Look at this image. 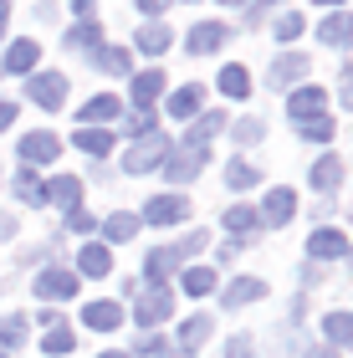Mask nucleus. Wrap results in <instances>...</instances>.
<instances>
[{
	"instance_id": "33",
	"label": "nucleus",
	"mask_w": 353,
	"mask_h": 358,
	"mask_svg": "<svg viewBox=\"0 0 353 358\" xmlns=\"http://www.w3.org/2000/svg\"><path fill=\"white\" fill-rule=\"evenodd\" d=\"M215 83H220V92H226V97H251V72H246V67H220Z\"/></svg>"
},
{
	"instance_id": "44",
	"label": "nucleus",
	"mask_w": 353,
	"mask_h": 358,
	"mask_svg": "<svg viewBox=\"0 0 353 358\" xmlns=\"http://www.w3.org/2000/svg\"><path fill=\"white\" fill-rule=\"evenodd\" d=\"M205 241H210L205 231H189V236L180 241V246H174V251H180V262H185V256H200V251H205Z\"/></svg>"
},
{
	"instance_id": "31",
	"label": "nucleus",
	"mask_w": 353,
	"mask_h": 358,
	"mask_svg": "<svg viewBox=\"0 0 353 358\" xmlns=\"http://www.w3.org/2000/svg\"><path fill=\"white\" fill-rule=\"evenodd\" d=\"M220 225H226L231 236H251V231H261V225H256V210H251V205H231L226 215H220Z\"/></svg>"
},
{
	"instance_id": "13",
	"label": "nucleus",
	"mask_w": 353,
	"mask_h": 358,
	"mask_svg": "<svg viewBox=\"0 0 353 358\" xmlns=\"http://www.w3.org/2000/svg\"><path fill=\"white\" fill-rule=\"evenodd\" d=\"M118 113H123L118 97H113V92H98V97H87V103H82V113H77V118H82V128H108Z\"/></svg>"
},
{
	"instance_id": "43",
	"label": "nucleus",
	"mask_w": 353,
	"mask_h": 358,
	"mask_svg": "<svg viewBox=\"0 0 353 358\" xmlns=\"http://www.w3.org/2000/svg\"><path fill=\"white\" fill-rule=\"evenodd\" d=\"M261 138H266V123H256V118L236 123V143H261Z\"/></svg>"
},
{
	"instance_id": "5",
	"label": "nucleus",
	"mask_w": 353,
	"mask_h": 358,
	"mask_svg": "<svg viewBox=\"0 0 353 358\" xmlns=\"http://www.w3.org/2000/svg\"><path fill=\"white\" fill-rule=\"evenodd\" d=\"M200 169H205V149H189V143H185V149H169L164 154V174L174 179V185H189Z\"/></svg>"
},
{
	"instance_id": "54",
	"label": "nucleus",
	"mask_w": 353,
	"mask_h": 358,
	"mask_svg": "<svg viewBox=\"0 0 353 358\" xmlns=\"http://www.w3.org/2000/svg\"><path fill=\"white\" fill-rule=\"evenodd\" d=\"M87 6H92V0H72V10H82V15H87Z\"/></svg>"
},
{
	"instance_id": "58",
	"label": "nucleus",
	"mask_w": 353,
	"mask_h": 358,
	"mask_svg": "<svg viewBox=\"0 0 353 358\" xmlns=\"http://www.w3.org/2000/svg\"><path fill=\"white\" fill-rule=\"evenodd\" d=\"M0 358H10V353H0Z\"/></svg>"
},
{
	"instance_id": "39",
	"label": "nucleus",
	"mask_w": 353,
	"mask_h": 358,
	"mask_svg": "<svg viewBox=\"0 0 353 358\" xmlns=\"http://www.w3.org/2000/svg\"><path fill=\"white\" fill-rule=\"evenodd\" d=\"M185 292H189V297L215 292V271H210V266H189V271H185Z\"/></svg>"
},
{
	"instance_id": "9",
	"label": "nucleus",
	"mask_w": 353,
	"mask_h": 358,
	"mask_svg": "<svg viewBox=\"0 0 353 358\" xmlns=\"http://www.w3.org/2000/svg\"><path fill=\"white\" fill-rule=\"evenodd\" d=\"M15 154L26 159V169H36V164H52V159L62 154V138H57V134H46V128H41V134H26V138H21V149H15Z\"/></svg>"
},
{
	"instance_id": "16",
	"label": "nucleus",
	"mask_w": 353,
	"mask_h": 358,
	"mask_svg": "<svg viewBox=\"0 0 353 358\" xmlns=\"http://www.w3.org/2000/svg\"><path fill=\"white\" fill-rule=\"evenodd\" d=\"M36 62H41V46H36V41H10V46H6V62H0V72L26 77Z\"/></svg>"
},
{
	"instance_id": "38",
	"label": "nucleus",
	"mask_w": 353,
	"mask_h": 358,
	"mask_svg": "<svg viewBox=\"0 0 353 358\" xmlns=\"http://www.w3.org/2000/svg\"><path fill=\"white\" fill-rule=\"evenodd\" d=\"M297 134L308 138V143H333V118H328V113H317V118L297 123Z\"/></svg>"
},
{
	"instance_id": "19",
	"label": "nucleus",
	"mask_w": 353,
	"mask_h": 358,
	"mask_svg": "<svg viewBox=\"0 0 353 358\" xmlns=\"http://www.w3.org/2000/svg\"><path fill=\"white\" fill-rule=\"evenodd\" d=\"M82 322L92 333H113V328H123V307L118 302H87L82 307Z\"/></svg>"
},
{
	"instance_id": "32",
	"label": "nucleus",
	"mask_w": 353,
	"mask_h": 358,
	"mask_svg": "<svg viewBox=\"0 0 353 358\" xmlns=\"http://www.w3.org/2000/svg\"><path fill=\"white\" fill-rule=\"evenodd\" d=\"M226 185L231 189H256V185H261V169L246 164V159H231V164H226Z\"/></svg>"
},
{
	"instance_id": "51",
	"label": "nucleus",
	"mask_w": 353,
	"mask_h": 358,
	"mask_svg": "<svg viewBox=\"0 0 353 358\" xmlns=\"http://www.w3.org/2000/svg\"><path fill=\"white\" fill-rule=\"evenodd\" d=\"M6 21H10V0H0V36H6Z\"/></svg>"
},
{
	"instance_id": "45",
	"label": "nucleus",
	"mask_w": 353,
	"mask_h": 358,
	"mask_svg": "<svg viewBox=\"0 0 353 358\" xmlns=\"http://www.w3.org/2000/svg\"><path fill=\"white\" fill-rule=\"evenodd\" d=\"M123 128H128V138H143V134H154V118H149V113H134Z\"/></svg>"
},
{
	"instance_id": "40",
	"label": "nucleus",
	"mask_w": 353,
	"mask_h": 358,
	"mask_svg": "<svg viewBox=\"0 0 353 358\" xmlns=\"http://www.w3.org/2000/svg\"><path fill=\"white\" fill-rule=\"evenodd\" d=\"M302 26H308V21H302V10H287V15H277V26H271V31H277V41L292 46L302 36Z\"/></svg>"
},
{
	"instance_id": "10",
	"label": "nucleus",
	"mask_w": 353,
	"mask_h": 358,
	"mask_svg": "<svg viewBox=\"0 0 353 358\" xmlns=\"http://www.w3.org/2000/svg\"><path fill=\"white\" fill-rule=\"evenodd\" d=\"M210 328H215V322L205 317V313L185 317V322H180V338H174V353H180V358H195V353L205 348V338H210Z\"/></svg>"
},
{
	"instance_id": "47",
	"label": "nucleus",
	"mask_w": 353,
	"mask_h": 358,
	"mask_svg": "<svg viewBox=\"0 0 353 358\" xmlns=\"http://www.w3.org/2000/svg\"><path fill=\"white\" fill-rule=\"evenodd\" d=\"M338 103L353 108V67H343V77H338Z\"/></svg>"
},
{
	"instance_id": "50",
	"label": "nucleus",
	"mask_w": 353,
	"mask_h": 358,
	"mask_svg": "<svg viewBox=\"0 0 353 358\" xmlns=\"http://www.w3.org/2000/svg\"><path fill=\"white\" fill-rule=\"evenodd\" d=\"M15 236V215H0V241H10Z\"/></svg>"
},
{
	"instance_id": "17",
	"label": "nucleus",
	"mask_w": 353,
	"mask_h": 358,
	"mask_svg": "<svg viewBox=\"0 0 353 358\" xmlns=\"http://www.w3.org/2000/svg\"><path fill=\"white\" fill-rule=\"evenodd\" d=\"M77 271H82V276H108V271H113V251H108L103 241H82V251H77Z\"/></svg>"
},
{
	"instance_id": "18",
	"label": "nucleus",
	"mask_w": 353,
	"mask_h": 358,
	"mask_svg": "<svg viewBox=\"0 0 353 358\" xmlns=\"http://www.w3.org/2000/svg\"><path fill=\"white\" fill-rule=\"evenodd\" d=\"M302 77H308V57H302V52H287V57L271 62V77H266V83H271V87H292V83H302Z\"/></svg>"
},
{
	"instance_id": "1",
	"label": "nucleus",
	"mask_w": 353,
	"mask_h": 358,
	"mask_svg": "<svg viewBox=\"0 0 353 358\" xmlns=\"http://www.w3.org/2000/svg\"><path fill=\"white\" fill-rule=\"evenodd\" d=\"M174 317V292L169 287H138L134 292V322L143 333H154L159 322H169Z\"/></svg>"
},
{
	"instance_id": "56",
	"label": "nucleus",
	"mask_w": 353,
	"mask_h": 358,
	"mask_svg": "<svg viewBox=\"0 0 353 358\" xmlns=\"http://www.w3.org/2000/svg\"><path fill=\"white\" fill-rule=\"evenodd\" d=\"M226 6H251V0H226Z\"/></svg>"
},
{
	"instance_id": "24",
	"label": "nucleus",
	"mask_w": 353,
	"mask_h": 358,
	"mask_svg": "<svg viewBox=\"0 0 353 358\" xmlns=\"http://www.w3.org/2000/svg\"><path fill=\"white\" fill-rule=\"evenodd\" d=\"M261 297H266V282H256V276H240V282H231L220 292L226 307H246V302H261Z\"/></svg>"
},
{
	"instance_id": "4",
	"label": "nucleus",
	"mask_w": 353,
	"mask_h": 358,
	"mask_svg": "<svg viewBox=\"0 0 353 358\" xmlns=\"http://www.w3.org/2000/svg\"><path fill=\"white\" fill-rule=\"evenodd\" d=\"M26 92H31V103H41V108H62L67 103V77L62 72H36V77H26Z\"/></svg>"
},
{
	"instance_id": "30",
	"label": "nucleus",
	"mask_w": 353,
	"mask_h": 358,
	"mask_svg": "<svg viewBox=\"0 0 353 358\" xmlns=\"http://www.w3.org/2000/svg\"><path fill=\"white\" fill-rule=\"evenodd\" d=\"M169 36H174V31H169L164 21H149V26L138 31L134 46H138V52H149V57H159V52H169Z\"/></svg>"
},
{
	"instance_id": "46",
	"label": "nucleus",
	"mask_w": 353,
	"mask_h": 358,
	"mask_svg": "<svg viewBox=\"0 0 353 358\" xmlns=\"http://www.w3.org/2000/svg\"><path fill=\"white\" fill-rule=\"evenodd\" d=\"M226 358H256L251 338H246V333H240V338H231V343H226Z\"/></svg>"
},
{
	"instance_id": "42",
	"label": "nucleus",
	"mask_w": 353,
	"mask_h": 358,
	"mask_svg": "<svg viewBox=\"0 0 353 358\" xmlns=\"http://www.w3.org/2000/svg\"><path fill=\"white\" fill-rule=\"evenodd\" d=\"M67 231H77V236H92V231H98V220H92L87 210L77 205V210H67Z\"/></svg>"
},
{
	"instance_id": "2",
	"label": "nucleus",
	"mask_w": 353,
	"mask_h": 358,
	"mask_svg": "<svg viewBox=\"0 0 353 358\" xmlns=\"http://www.w3.org/2000/svg\"><path fill=\"white\" fill-rule=\"evenodd\" d=\"M164 154H169V138L154 128V134H143V138H134V143H128L123 169H128V174H149V169H159V164H164Z\"/></svg>"
},
{
	"instance_id": "35",
	"label": "nucleus",
	"mask_w": 353,
	"mask_h": 358,
	"mask_svg": "<svg viewBox=\"0 0 353 358\" xmlns=\"http://www.w3.org/2000/svg\"><path fill=\"white\" fill-rule=\"evenodd\" d=\"M67 46H77V52H92V46H103V26L98 21H77L67 31Z\"/></svg>"
},
{
	"instance_id": "52",
	"label": "nucleus",
	"mask_w": 353,
	"mask_h": 358,
	"mask_svg": "<svg viewBox=\"0 0 353 358\" xmlns=\"http://www.w3.org/2000/svg\"><path fill=\"white\" fill-rule=\"evenodd\" d=\"M308 358H338V348H312Z\"/></svg>"
},
{
	"instance_id": "57",
	"label": "nucleus",
	"mask_w": 353,
	"mask_h": 358,
	"mask_svg": "<svg viewBox=\"0 0 353 358\" xmlns=\"http://www.w3.org/2000/svg\"><path fill=\"white\" fill-rule=\"evenodd\" d=\"M348 256H353V241H348Z\"/></svg>"
},
{
	"instance_id": "28",
	"label": "nucleus",
	"mask_w": 353,
	"mask_h": 358,
	"mask_svg": "<svg viewBox=\"0 0 353 358\" xmlns=\"http://www.w3.org/2000/svg\"><path fill=\"white\" fill-rule=\"evenodd\" d=\"M77 149H82V154H92V159H108V154H113V134H108V128H77Z\"/></svg>"
},
{
	"instance_id": "20",
	"label": "nucleus",
	"mask_w": 353,
	"mask_h": 358,
	"mask_svg": "<svg viewBox=\"0 0 353 358\" xmlns=\"http://www.w3.org/2000/svg\"><path fill=\"white\" fill-rule=\"evenodd\" d=\"M185 262H180V251H169V246H159V251H149V262H143V271H149V282L154 287H169V276L180 271Z\"/></svg>"
},
{
	"instance_id": "34",
	"label": "nucleus",
	"mask_w": 353,
	"mask_h": 358,
	"mask_svg": "<svg viewBox=\"0 0 353 358\" xmlns=\"http://www.w3.org/2000/svg\"><path fill=\"white\" fill-rule=\"evenodd\" d=\"M128 358H180L159 333H143V338H134V348H128Z\"/></svg>"
},
{
	"instance_id": "12",
	"label": "nucleus",
	"mask_w": 353,
	"mask_h": 358,
	"mask_svg": "<svg viewBox=\"0 0 353 358\" xmlns=\"http://www.w3.org/2000/svg\"><path fill=\"white\" fill-rule=\"evenodd\" d=\"M31 287H36V297H41V302H67L72 292H77V276H72V271H62V266H52V271H41Z\"/></svg>"
},
{
	"instance_id": "22",
	"label": "nucleus",
	"mask_w": 353,
	"mask_h": 358,
	"mask_svg": "<svg viewBox=\"0 0 353 358\" xmlns=\"http://www.w3.org/2000/svg\"><path fill=\"white\" fill-rule=\"evenodd\" d=\"M323 338H328V348H348L353 353V313H328L323 317Z\"/></svg>"
},
{
	"instance_id": "53",
	"label": "nucleus",
	"mask_w": 353,
	"mask_h": 358,
	"mask_svg": "<svg viewBox=\"0 0 353 358\" xmlns=\"http://www.w3.org/2000/svg\"><path fill=\"white\" fill-rule=\"evenodd\" d=\"M317 6H328V10H343V0H317Z\"/></svg>"
},
{
	"instance_id": "55",
	"label": "nucleus",
	"mask_w": 353,
	"mask_h": 358,
	"mask_svg": "<svg viewBox=\"0 0 353 358\" xmlns=\"http://www.w3.org/2000/svg\"><path fill=\"white\" fill-rule=\"evenodd\" d=\"M98 358H128V353H118V348H108V353H98Z\"/></svg>"
},
{
	"instance_id": "27",
	"label": "nucleus",
	"mask_w": 353,
	"mask_h": 358,
	"mask_svg": "<svg viewBox=\"0 0 353 358\" xmlns=\"http://www.w3.org/2000/svg\"><path fill=\"white\" fill-rule=\"evenodd\" d=\"M343 185V164H338V154H323L312 164V189H323V194H333Z\"/></svg>"
},
{
	"instance_id": "15",
	"label": "nucleus",
	"mask_w": 353,
	"mask_h": 358,
	"mask_svg": "<svg viewBox=\"0 0 353 358\" xmlns=\"http://www.w3.org/2000/svg\"><path fill=\"white\" fill-rule=\"evenodd\" d=\"M317 41L323 46H338V52H348L353 46V15L348 10H333L323 26H317Z\"/></svg>"
},
{
	"instance_id": "7",
	"label": "nucleus",
	"mask_w": 353,
	"mask_h": 358,
	"mask_svg": "<svg viewBox=\"0 0 353 358\" xmlns=\"http://www.w3.org/2000/svg\"><path fill=\"white\" fill-rule=\"evenodd\" d=\"M226 41H231V26H220V21H200L195 31H189L185 52H189V57H210V52H220Z\"/></svg>"
},
{
	"instance_id": "48",
	"label": "nucleus",
	"mask_w": 353,
	"mask_h": 358,
	"mask_svg": "<svg viewBox=\"0 0 353 358\" xmlns=\"http://www.w3.org/2000/svg\"><path fill=\"white\" fill-rule=\"evenodd\" d=\"M10 123H15V103H0V134H6Z\"/></svg>"
},
{
	"instance_id": "41",
	"label": "nucleus",
	"mask_w": 353,
	"mask_h": 358,
	"mask_svg": "<svg viewBox=\"0 0 353 358\" xmlns=\"http://www.w3.org/2000/svg\"><path fill=\"white\" fill-rule=\"evenodd\" d=\"M72 343H77V338H72V328H62V322H57V328H46V338H41V353H72Z\"/></svg>"
},
{
	"instance_id": "36",
	"label": "nucleus",
	"mask_w": 353,
	"mask_h": 358,
	"mask_svg": "<svg viewBox=\"0 0 353 358\" xmlns=\"http://www.w3.org/2000/svg\"><path fill=\"white\" fill-rule=\"evenodd\" d=\"M10 189H15V200H21V205H41V179L31 174V169H15Z\"/></svg>"
},
{
	"instance_id": "25",
	"label": "nucleus",
	"mask_w": 353,
	"mask_h": 358,
	"mask_svg": "<svg viewBox=\"0 0 353 358\" xmlns=\"http://www.w3.org/2000/svg\"><path fill=\"white\" fill-rule=\"evenodd\" d=\"M164 92V72H138L134 77V87H128V97H134V108L138 113H149V103Z\"/></svg>"
},
{
	"instance_id": "11",
	"label": "nucleus",
	"mask_w": 353,
	"mask_h": 358,
	"mask_svg": "<svg viewBox=\"0 0 353 358\" xmlns=\"http://www.w3.org/2000/svg\"><path fill=\"white\" fill-rule=\"evenodd\" d=\"M185 215H189V200H180V194H159V200L143 205L138 220H149V225H180Z\"/></svg>"
},
{
	"instance_id": "3",
	"label": "nucleus",
	"mask_w": 353,
	"mask_h": 358,
	"mask_svg": "<svg viewBox=\"0 0 353 358\" xmlns=\"http://www.w3.org/2000/svg\"><path fill=\"white\" fill-rule=\"evenodd\" d=\"M292 215H297V194L287 189V185L266 189V200L256 205V225H261V231H277V225H287Z\"/></svg>"
},
{
	"instance_id": "21",
	"label": "nucleus",
	"mask_w": 353,
	"mask_h": 358,
	"mask_svg": "<svg viewBox=\"0 0 353 358\" xmlns=\"http://www.w3.org/2000/svg\"><path fill=\"white\" fill-rule=\"evenodd\" d=\"M226 134V113H195V128H189V149H205L210 138H220Z\"/></svg>"
},
{
	"instance_id": "8",
	"label": "nucleus",
	"mask_w": 353,
	"mask_h": 358,
	"mask_svg": "<svg viewBox=\"0 0 353 358\" xmlns=\"http://www.w3.org/2000/svg\"><path fill=\"white\" fill-rule=\"evenodd\" d=\"M308 256H312V262H343V256H348V236L317 225V231L308 236Z\"/></svg>"
},
{
	"instance_id": "23",
	"label": "nucleus",
	"mask_w": 353,
	"mask_h": 358,
	"mask_svg": "<svg viewBox=\"0 0 353 358\" xmlns=\"http://www.w3.org/2000/svg\"><path fill=\"white\" fill-rule=\"evenodd\" d=\"M87 62H92L98 72H108V77H123V72H128V46H92Z\"/></svg>"
},
{
	"instance_id": "14",
	"label": "nucleus",
	"mask_w": 353,
	"mask_h": 358,
	"mask_svg": "<svg viewBox=\"0 0 353 358\" xmlns=\"http://www.w3.org/2000/svg\"><path fill=\"white\" fill-rule=\"evenodd\" d=\"M323 108H328V92H323V87H297L292 97H287V118H297V123L317 118Z\"/></svg>"
},
{
	"instance_id": "29",
	"label": "nucleus",
	"mask_w": 353,
	"mask_h": 358,
	"mask_svg": "<svg viewBox=\"0 0 353 358\" xmlns=\"http://www.w3.org/2000/svg\"><path fill=\"white\" fill-rule=\"evenodd\" d=\"M200 103H205V87H200V83H189V87H180V92L169 97V118H195Z\"/></svg>"
},
{
	"instance_id": "6",
	"label": "nucleus",
	"mask_w": 353,
	"mask_h": 358,
	"mask_svg": "<svg viewBox=\"0 0 353 358\" xmlns=\"http://www.w3.org/2000/svg\"><path fill=\"white\" fill-rule=\"evenodd\" d=\"M77 200H82V179L77 174H57L41 185V205H57V210H77Z\"/></svg>"
},
{
	"instance_id": "49",
	"label": "nucleus",
	"mask_w": 353,
	"mask_h": 358,
	"mask_svg": "<svg viewBox=\"0 0 353 358\" xmlns=\"http://www.w3.org/2000/svg\"><path fill=\"white\" fill-rule=\"evenodd\" d=\"M164 6H169V0H138V10H143V15H159Z\"/></svg>"
},
{
	"instance_id": "37",
	"label": "nucleus",
	"mask_w": 353,
	"mask_h": 358,
	"mask_svg": "<svg viewBox=\"0 0 353 358\" xmlns=\"http://www.w3.org/2000/svg\"><path fill=\"white\" fill-rule=\"evenodd\" d=\"M26 343V317H6V322H0V353H15V348H21Z\"/></svg>"
},
{
	"instance_id": "26",
	"label": "nucleus",
	"mask_w": 353,
	"mask_h": 358,
	"mask_svg": "<svg viewBox=\"0 0 353 358\" xmlns=\"http://www.w3.org/2000/svg\"><path fill=\"white\" fill-rule=\"evenodd\" d=\"M138 215H128V210H118V215H108L103 220V246H118V241H134L138 236Z\"/></svg>"
}]
</instances>
